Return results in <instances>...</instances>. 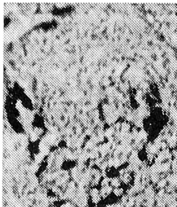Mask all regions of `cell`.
Masks as SVG:
<instances>
[{
	"label": "cell",
	"mask_w": 177,
	"mask_h": 207,
	"mask_svg": "<svg viewBox=\"0 0 177 207\" xmlns=\"http://www.w3.org/2000/svg\"><path fill=\"white\" fill-rule=\"evenodd\" d=\"M120 183H121L120 180L118 178H114L113 179L111 180V185L114 188L119 187L120 185Z\"/></svg>",
	"instance_id": "cell-1"
},
{
	"label": "cell",
	"mask_w": 177,
	"mask_h": 207,
	"mask_svg": "<svg viewBox=\"0 0 177 207\" xmlns=\"http://www.w3.org/2000/svg\"><path fill=\"white\" fill-rule=\"evenodd\" d=\"M123 191V189H122V188H120V187L114 188V189L113 191V192L115 193V194L116 195H121L122 194Z\"/></svg>",
	"instance_id": "cell-2"
},
{
	"label": "cell",
	"mask_w": 177,
	"mask_h": 207,
	"mask_svg": "<svg viewBox=\"0 0 177 207\" xmlns=\"http://www.w3.org/2000/svg\"><path fill=\"white\" fill-rule=\"evenodd\" d=\"M162 183H164V181H162ZM159 184H160V185H162V184H162V183H159Z\"/></svg>",
	"instance_id": "cell-4"
},
{
	"label": "cell",
	"mask_w": 177,
	"mask_h": 207,
	"mask_svg": "<svg viewBox=\"0 0 177 207\" xmlns=\"http://www.w3.org/2000/svg\"><path fill=\"white\" fill-rule=\"evenodd\" d=\"M172 140L170 141V143H172ZM176 140L175 141V140H173V142H176Z\"/></svg>",
	"instance_id": "cell-3"
}]
</instances>
